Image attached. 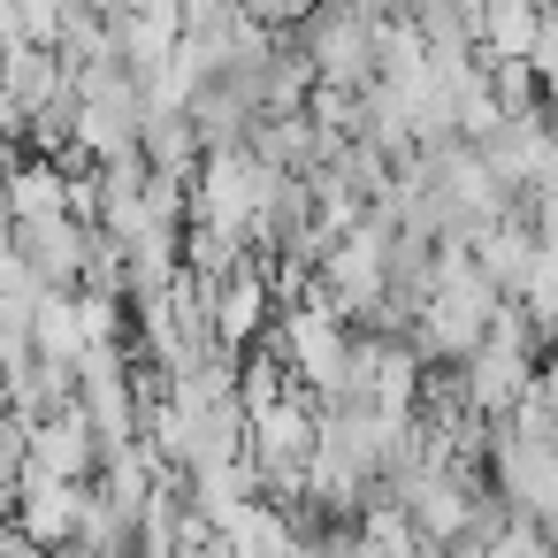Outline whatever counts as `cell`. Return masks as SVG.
Listing matches in <instances>:
<instances>
[{
  "label": "cell",
  "mask_w": 558,
  "mask_h": 558,
  "mask_svg": "<svg viewBox=\"0 0 558 558\" xmlns=\"http://www.w3.org/2000/svg\"><path fill=\"white\" fill-rule=\"evenodd\" d=\"M77 520H85V489L24 466V489H16V527H24L32 543H47V550H54V543H77Z\"/></svg>",
  "instance_id": "6da1fadb"
},
{
  "label": "cell",
  "mask_w": 558,
  "mask_h": 558,
  "mask_svg": "<svg viewBox=\"0 0 558 558\" xmlns=\"http://www.w3.org/2000/svg\"><path fill=\"white\" fill-rule=\"evenodd\" d=\"M268 299H276V291H268V276H260L253 260H245L230 283H215V291H207L215 344H245V337H260V329H268Z\"/></svg>",
  "instance_id": "7a4b0ae2"
}]
</instances>
